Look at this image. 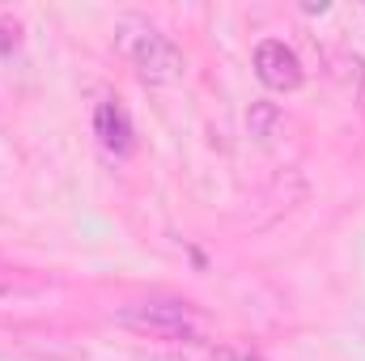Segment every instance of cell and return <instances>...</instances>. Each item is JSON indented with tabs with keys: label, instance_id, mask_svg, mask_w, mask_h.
<instances>
[{
	"label": "cell",
	"instance_id": "obj_1",
	"mask_svg": "<svg viewBox=\"0 0 365 361\" xmlns=\"http://www.w3.org/2000/svg\"><path fill=\"white\" fill-rule=\"evenodd\" d=\"M115 43H119L123 60L132 64V73H136L145 86H179L182 73H187L182 51L149 21V17L123 13L119 26H115Z\"/></svg>",
	"mask_w": 365,
	"mask_h": 361
},
{
	"label": "cell",
	"instance_id": "obj_2",
	"mask_svg": "<svg viewBox=\"0 0 365 361\" xmlns=\"http://www.w3.org/2000/svg\"><path fill=\"white\" fill-rule=\"evenodd\" d=\"M115 323L132 327L136 336H158V340H200L208 332V319L182 302V298H145V302H128L115 310Z\"/></svg>",
	"mask_w": 365,
	"mask_h": 361
},
{
	"label": "cell",
	"instance_id": "obj_3",
	"mask_svg": "<svg viewBox=\"0 0 365 361\" xmlns=\"http://www.w3.org/2000/svg\"><path fill=\"white\" fill-rule=\"evenodd\" d=\"M255 77H259L268 90L289 93L306 81V68H302V60H297V51H293L289 43L264 39V43L255 47Z\"/></svg>",
	"mask_w": 365,
	"mask_h": 361
},
{
	"label": "cell",
	"instance_id": "obj_4",
	"mask_svg": "<svg viewBox=\"0 0 365 361\" xmlns=\"http://www.w3.org/2000/svg\"><path fill=\"white\" fill-rule=\"evenodd\" d=\"M93 136L102 141V149H106V153L128 158V153L136 149V128H132L128 106H123V102H115V98H102V102L93 106Z\"/></svg>",
	"mask_w": 365,
	"mask_h": 361
},
{
	"label": "cell",
	"instance_id": "obj_5",
	"mask_svg": "<svg viewBox=\"0 0 365 361\" xmlns=\"http://www.w3.org/2000/svg\"><path fill=\"white\" fill-rule=\"evenodd\" d=\"M247 128H251V136L272 141V136H280V128H284V111H280L276 102H251V111H247Z\"/></svg>",
	"mask_w": 365,
	"mask_h": 361
},
{
	"label": "cell",
	"instance_id": "obj_6",
	"mask_svg": "<svg viewBox=\"0 0 365 361\" xmlns=\"http://www.w3.org/2000/svg\"><path fill=\"white\" fill-rule=\"evenodd\" d=\"M43 285L30 276V272H21V268H4L0 264V302L4 298H21V293H38Z\"/></svg>",
	"mask_w": 365,
	"mask_h": 361
},
{
	"label": "cell",
	"instance_id": "obj_7",
	"mask_svg": "<svg viewBox=\"0 0 365 361\" xmlns=\"http://www.w3.org/2000/svg\"><path fill=\"white\" fill-rule=\"evenodd\" d=\"M17 47H21V21L9 17V13H0V56L9 60Z\"/></svg>",
	"mask_w": 365,
	"mask_h": 361
},
{
	"label": "cell",
	"instance_id": "obj_8",
	"mask_svg": "<svg viewBox=\"0 0 365 361\" xmlns=\"http://www.w3.org/2000/svg\"><path fill=\"white\" fill-rule=\"evenodd\" d=\"M204 361H264V357L251 353V349H230V345H221V349H212Z\"/></svg>",
	"mask_w": 365,
	"mask_h": 361
}]
</instances>
